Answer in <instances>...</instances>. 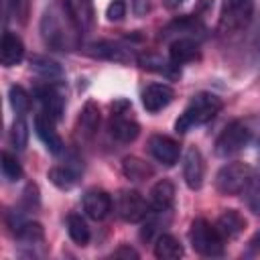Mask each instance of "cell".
I'll return each instance as SVG.
<instances>
[{
    "mask_svg": "<svg viewBox=\"0 0 260 260\" xmlns=\"http://www.w3.org/2000/svg\"><path fill=\"white\" fill-rule=\"evenodd\" d=\"M223 108V102L217 93L211 91H199L195 93L189 104L185 106L183 114L175 120V132L177 134H185L195 126L207 124L209 120H213Z\"/></svg>",
    "mask_w": 260,
    "mask_h": 260,
    "instance_id": "cell-1",
    "label": "cell"
},
{
    "mask_svg": "<svg viewBox=\"0 0 260 260\" xmlns=\"http://www.w3.org/2000/svg\"><path fill=\"white\" fill-rule=\"evenodd\" d=\"M189 242L193 246V250L201 256H223V238L217 232L215 223H209L205 217H197L191 221L189 228Z\"/></svg>",
    "mask_w": 260,
    "mask_h": 260,
    "instance_id": "cell-2",
    "label": "cell"
},
{
    "mask_svg": "<svg viewBox=\"0 0 260 260\" xmlns=\"http://www.w3.org/2000/svg\"><path fill=\"white\" fill-rule=\"evenodd\" d=\"M256 177L254 169L248 162L236 160L223 165L215 175V189L221 195H240L250 185V181Z\"/></svg>",
    "mask_w": 260,
    "mask_h": 260,
    "instance_id": "cell-3",
    "label": "cell"
},
{
    "mask_svg": "<svg viewBox=\"0 0 260 260\" xmlns=\"http://www.w3.org/2000/svg\"><path fill=\"white\" fill-rule=\"evenodd\" d=\"M250 138H252V130L244 122L234 120L217 136V140H215V154L223 156V158H228L232 154H238L240 150H244L248 146Z\"/></svg>",
    "mask_w": 260,
    "mask_h": 260,
    "instance_id": "cell-4",
    "label": "cell"
},
{
    "mask_svg": "<svg viewBox=\"0 0 260 260\" xmlns=\"http://www.w3.org/2000/svg\"><path fill=\"white\" fill-rule=\"evenodd\" d=\"M252 16V0H223L219 16V32L234 35L242 30Z\"/></svg>",
    "mask_w": 260,
    "mask_h": 260,
    "instance_id": "cell-5",
    "label": "cell"
},
{
    "mask_svg": "<svg viewBox=\"0 0 260 260\" xmlns=\"http://www.w3.org/2000/svg\"><path fill=\"white\" fill-rule=\"evenodd\" d=\"M150 203L134 189H122L116 195V213L128 221V223H138L144 221L150 215Z\"/></svg>",
    "mask_w": 260,
    "mask_h": 260,
    "instance_id": "cell-6",
    "label": "cell"
},
{
    "mask_svg": "<svg viewBox=\"0 0 260 260\" xmlns=\"http://www.w3.org/2000/svg\"><path fill=\"white\" fill-rule=\"evenodd\" d=\"M63 2H65V10H67L69 22L73 24L75 32L87 35L95 22L93 0H63Z\"/></svg>",
    "mask_w": 260,
    "mask_h": 260,
    "instance_id": "cell-7",
    "label": "cell"
},
{
    "mask_svg": "<svg viewBox=\"0 0 260 260\" xmlns=\"http://www.w3.org/2000/svg\"><path fill=\"white\" fill-rule=\"evenodd\" d=\"M35 98L43 106V114H47L55 122H59L63 118V112H65V95L61 93V89L55 83L47 81V85L35 87Z\"/></svg>",
    "mask_w": 260,
    "mask_h": 260,
    "instance_id": "cell-8",
    "label": "cell"
},
{
    "mask_svg": "<svg viewBox=\"0 0 260 260\" xmlns=\"http://www.w3.org/2000/svg\"><path fill=\"white\" fill-rule=\"evenodd\" d=\"M148 152L152 154L154 160H158L165 167H173L179 162L181 146L175 138L165 136V134H152L148 138Z\"/></svg>",
    "mask_w": 260,
    "mask_h": 260,
    "instance_id": "cell-9",
    "label": "cell"
},
{
    "mask_svg": "<svg viewBox=\"0 0 260 260\" xmlns=\"http://www.w3.org/2000/svg\"><path fill=\"white\" fill-rule=\"evenodd\" d=\"M183 179H185L187 187L193 189V191L201 189V185H203V179H205V160H203L201 150L195 148V146L187 148V152L183 156Z\"/></svg>",
    "mask_w": 260,
    "mask_h": 260,
    "instance_id": "cell-10",
    "label": "cell"
},
{
    "mask_svg": "<svg viewBox=\"0 0 260 260\" xmlns=\"http://www.w3.org/2000/svg\"><path fill=\"white\" fill-rule=\"evenodd\" d=\"M126 114H128V110L126 112H112V118H110V124H108L110 136L118 142H124V144L134 142L140 134V124L134 118L126 116Z\"/></svg>",
    "mask_w": 260,
    "mask_h": 260,
    "instance_id": "cell-11",
    "label": "cell"
},
{
    "mask_svg": "<svg viewBox=\"0 0 260 260\" xmlns=\"http://www.w3.org/2000/svg\"><path fill=\"white\" fill-rule=\"evenodd\" d=\"M142 106L148 114H156L162 108H167L173 98H175V89L169 83H150L142 89Z\"/></svg>",
    "mask_w": 260,
    "mask_h": 260,
    "instance_id": "cell-12",
    "label": "cell"
},
{
    "mask_svg": "<svg viewBox=\"0 0 260 260\" xmlns=\"http://www.w3.org/2000/svg\"><path fill=\"white\" fill-rule=\"evenodd\" d=\"M83 211L87 217L95 219V221H102L110 215L112 211V197L108 191L104 189H89L85 195H83Z\"/></svg>",
    "mask_w": 260,
    "mask_h": 260,
    "instance_id": "cell-13",
    "label": "cell"
},
{
    "mask_svg": "<svg viewBox=\"0 0 260 260\" xmlns=\"http://www.w3.org/2000/svg\"><path fill=\"white\" fill-rule=\"evenodd\" d=\"M41 30H43V39H45V43H47L49 47H53V49H67V47H69L67 32L63 30L61 20H59V16L55 14V10H47V12L43 14Z\"/></svg>",
    "mask_w": 260,
    "mask_h": 260,
    "instance_id": "cell-14",
    "label": "cell"
},
{
    "mask_svg": "<svg viewBox=\"0 0 260 260\" xmlns=\"http://www.w3.org/2000/svg\"><path fill=\"white\" fill-rule=\"evenodd\" d=\"M35 132L41 138V142L47 146L49 152H53V154L63 152V140H61L59 132L55 130V120L53 118H49L47 114H37L35 116Z\"/></svg>",
    "mask_w": 260,
    "mask_h": 260,
    "instance_id": "cell-15",
    "label": "cell"
},
{
    "mask_svg": "<svg viewBox=\"0 0 260 260\" xmlns=\"http://www.w3.org/2000/svg\"><path fill=\"white\" fill-rule=\"evenodd\" d=\"M148 203L152 213H169L173 203H175V185L169 179H160L150 187L148 193Z\"/></svg>",
    "mask_w": 260,
    "mask_h": 260,
    "instance_id": "cell-16",
    "label": "cell"
},
{
    "mask_svg": "<svg viewBox=\"0 0 260 260\" xmlns=\"http://www.w3.org/2000/svg\"><path fill=\"white\" fill-rule=\"evenodd\" d=\"M22 57H24V43L20 41V37L12 30H4L0 43V63L4 67H12L18 65Z\"/></svg>",
    "mask_w": 260,
    "mask_h": 260,
    "instance_id": "cell-17",
    "label": "cell"
},
{
    "mask_svg": "<svg viewBox=\"0 0 260 260\" xmlns=\"http://www.w3.org/2000/svg\"><path fill=\"white\" fill-rule=\"evenodd\" d=\"M215 228L223 240H234L246 230V217L236 209H223L215 219Z\"/></svg>",
    "mask_w": 260,
    "mask_h": 260,
    "instance_id": "cell-18",
    "label": "cell"
},
{
    "mask_svg": "<svg viewBox=\"0 0 260 260\" xmlns=\"http://www.w3.org/2000/svg\"><path fill=\"white\" fill-rule=\"evenodd\" d=\"M87 55L95 57V59H106V61H114V63H128L132 59V55L118 43L112 41H98L91 43L87 47Z\"/></svg>",
    "mask_w": 260,
    "mask_h": 260,
    "instance_id": "cell-19",
    "label": "cell"
},
{
    "mask_svg": "<svg viewBox=\"0 0 260 260\" xmlns=\"http://www.w3.org/2000/svg\"><path fill=\"white\" fill-rule=\"evenodd\" d=\"M199 57V47L195 43V39L191 37H179L175 41H171L169 45V59L179 67L185 63H191Z\"/></svg>",
    "mask_w": 260,
    "mask_h": 260,
    "instance_id": "cell-20",
    "label": "cell"
},
{
    "mask_svg": "<svg viewBox=\"0 0 260 260\" xmlns=\"http://www.w3.org/2000/svg\"><path fill=\"white\" fill-rule=\"evenodd\" d=\"M73 162H75V160H71V162H67V165H61V167H53V169H49L47 177H49V181H51L57 189H61V191H69V189L77 183V179H79L83 167L73 165Z\"/></svg>",
    "mask_w": 260,
    "mask_h": 260,
    "instance_id": "cell-21",
    "label": "cell"
},
{
    "mask_svg": "<svg viewBox=\"0 0 260 260\" xmlns=\"http://www.w3.org/2000/svg\"><path fill=\"white\" fill-rule=\"evenodd\" d=\"M30 69L39 75V77H43V79H47V81H51V83H57V81H61L63 79V67L55 61V59H51V57H45V55H32L30 57Z\"/></svg>",
    "mask_w": 260,
    "mask_h": 260,
    "instance_id": "cell-22",
    "label": "cell"
},
{
    "mask_svg": "<svg viewBox=\"0 0 260 260\" xmlns=\"http://www.w3.org/2000/svg\"><path fill=\"white\" fill-rule=\"evenodd\" d=\"M154 256L158 260H177L183 256V246L175 236L160 234L156 238V244H154Z\"/></svg>",
    "mask_w": 260,
    "mask_h": 260,
    "instance_id": "cell-23",
    "label": "cell"
},
{
    "mask_svg": "<svg viewBox=\"0 0 260 260\" xmlns=\"http://www.w3.org/2000/svg\"><path fill=\"white\" fill-rule=\"evenodd\" d=\"M122 173L126 175V179L134 181V183H140V181H146L148 177L154 175L152 167L148 162H144L142 158L138 156H126L122 160Z\"/></svg>",
    "mask_w": 260,
    "mask_h": 260,
    "instance_id": "cell-24",
    "label": "cell"
},
{
    "mask_svg": "<svg viewBox=\"0 0 260 260\" xmlns=\"http://www.w3.org/2000/svg\"><path fill=\"white\" fill-rule=\"evenodd\" d=\"M79 128L85 136H91L100 128V108L93 100H87L79 114Z\"/></svg>",
    "mask_w": 260,
    "mask_h": 260,
    "instance_id": "cell-25",
    "label": "cell"
},
{
    "mask_svg": "<svg viewBox=\"0 0 260 260\" xmlns=\"http://www.w3.org/2000/svg\"><path fill=\"white\" fill-rule=\"evenodd\" d=\"M138 63H140V67H144V69L154 71V73H160V75H167V77H177V75H179L177 65H175L171 59L165 61V59H160L158 55H152V53L138 57Z\"/></svg>",
    "mask_w": 260,
    "mask_h": 260,
    "instance_id": "cell-26",
    "label": "cell"
},
{
    "mask_svg": "<svg viewBox=\"0 0 260 260\" xmlns=\"http://www.w3.org/2000/svg\"><path fill=\"white\" fill-rule=\"evenodd\" d=\"M67 232H69V238H71L77 246H85V244L89 242V238H91L85 219H83L81 215H77V213H71V215L67 217Z\"/></svg>",
    "mask_w": 260,
    "mask_h": 260,
    "instance_id": "cell-27",
    "label": "cell"
},
{
    "mask_svg": "<svg viewBox=\"0 0 260 260\" xmlns=\"http://www.w3.org/2000/svg\"><path fill=\"white\" fill-rule=\"evenodd\" d=\"M14 236L22 242V244H28V246H35V244H41L45 240V230L39 221H24L16 232Z\"/></svg>",
    "mask_w": 260,
    "mask_h": 260,
    "instance_id": "cell-28",
    "label": "cell"
},
{
    "mask_svg": "<svg viewBox=\"0 0 260 260\" xmlns=\"http://www.w3.org/2000/svg\"><path fill=\"white\" fill-rule=\"evenodd\" d=\"M8 100H10L12 110H14L18 116H24V114L28 112V108H30V98H28V93L24 91V87H20V85H12V87L8 89Z\"/></svg>",
    "mask_w": 260,
    "mask_h": 260,
    "instance_id": "cell-29",
    "label": "cell"
},
{
    "mask_svg": "<svg viewBox=\"0 0 260 260\" xmlns=\"http://www.w3.org/2000/svg\"><path fill=\"white\" fill-rule=\"evenodd\" d=\"M28 142V126L24 122L22 116H18L10 128V144L16 148V150H22Z\"/></svg>",
    "mask_w": 260,
    "mask_h": 260,
    "instance_id": "cell-30",
    "label": "cell"
},
{
    "mask_svg": "<svg viewBox=\"0 0 260 260\" xmlns=\"http://www.w3.org/2000/svg\"><path fill=\"white\" fill-rule=\"evenodd\" d=\"M2 175L6 181L14 183V181H20L22 179V167L20 162L16 160V156H12L10 152H2Z\"/></svg>",
    "mask_w": 260,
    "mask_h": 260,
    "instance_id": "cell-31",
    "label": "cell"
},
{
    "mask_svg": "<svg viewBox=\"0 0 260 260\" xmlns=\"http://www.w3.org/2000/svg\"><path fill=\"white\" fill-rule=\"evenodd\" d=\"M244 199H246V205L252 213L260 215V177H254L250 181V185L244 189Z\"/></svg>",
    "mask_w": 260,
    "mask_h": 260,
    "instance_id": "cell-32",
    "label": "cell"
},
{
    "mask_svg": "<svg viewBox=\"0 0 260 260\" xmlns=\"http://www.w3.org/2000/svg\"><path fill=\"white\" fill-rule=\"evenodd\" d=\"M22 207L26 211H32V209L39 207V189H37V185L28 183L26 189L22 191Z\"/></svg>",
    "mask_w": 260,
    "mask_h": 260,
    "instance_id": "cell-33",
    "label": "cell"
},
{
    "mask_svg": "<svg viewBox=\"0 0 260 260\" xmlns=\"http://www.w3.org/2000/svg\"><path fill=\"white\" fill-rule=\"evenodd\" d=\"M106 16H108V20H112V22L122 20V18L126 16V4H124L122 0H114V2L108 6Z\"/></svg>",
    "mask_w": 260,
    "mask_h": 260,
    "instance_id": "cell-34",
    "label": "cell"
},
{
    "mask_svg": "<svg viewBox=\"0 0 260 260\" xmlns=\"http://www.w3.org/2000/svg\"><path fill=\"white\" fill-rule=\"evenodd\" d=\"M8 4L12 6L14 14L18 16L20 22H26V16H28V4L30 0H8Z\"/></svg>",
    "mask_w": 260,
    "mask_h": 260,
    "instance_id": "cell-35",
    "label": "cell"
},
{
    "mask_svg": "<svg viewBox=\"0 0 260 260\" xmlns=\"http://www.w3.org/2000/svg\"><path fill=\"white\" fill-rule=\"evenodd\" d=\"M134 16H146L150 12V0H132Z\"/></svg>",
    "mask_w": 260,
    "mask_h": 260,
    "instance_id": "cell-36",
    "label": "cell"
},
{
    "mask_svg": "<svg viewBox=\"0 0 260 260\" xmlns=\"http://www.w3.org/2000/svg\"><path fill=\"white\" fill-rule=\"evenodd\" d=\"M112 256H114V258H138V254H136L130 246H120Z\"/></svg>",
    "mask_w": 260,
    "mask_h": 260,
    "instance_id": "cell-37",
    "label": "cell"
},
{
    "mask_svg": "<svg viewBox=\"0 0 260 260\" xmlns=\"http://www.w3.org/2000/svg\"><path fill=\"white\" fill-rule=\"evenodd\" d=\"M248 250L250 254H260V230L254 232V236L248 240Z\"/></svg>",
    "mask_w": 260,
    "mask_h": 260,
    "instance_id": "cell-38",
    "label": "cell"
},
{
    "mask_svg": "<svg viewBox=\"0 0 260 260\" xmlns=\"http://www.w3.org/2000/svg\"><path fill=\"white\" fill-rule=\"evenodd\" d=\"M185 0H167V8H177L179 4H183Z\"/></svg>",
    "mask_w": 260,
    "mask_h": 260,
    "instance_id": "cell-39",
    "label": "cell"
},
{
    "mask_svg": "<svg viewBox=\"0 0 260 260\" xmlns=\"http://www.w3.org/2000/svg\"><path fill=\"white\" fill-rule=\"evenodd\" d=\"M258 158H260V140H258Z\"/></svg>",
    "mask_w": 260,
    "mask_h": 260,
    "instance_id": "cell-40",
    "label": "cell"
}]
</instances>
